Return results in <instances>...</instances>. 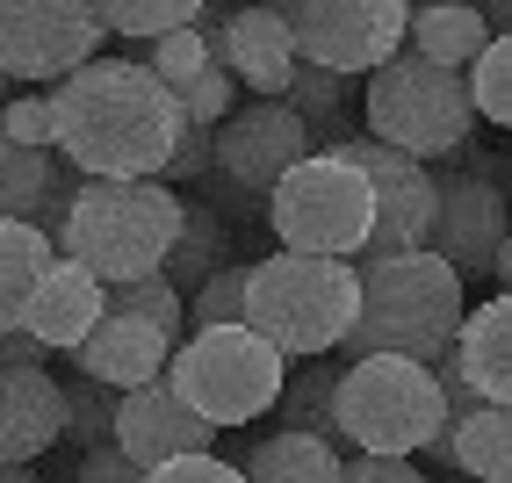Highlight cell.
Listing matches in <instances>:
<instances>
[{
  "instance_id": "9c48e42d",
  "label": "cell",
  "mask_w": 512,
  "mask_h": 483,
  "mask_svg": "<svg viewBox=\"0 0 512 483\" xmlns=\"http://www.w3.org/2000/svg\"><path fill=\"white\" fill-rule=\"evenodd\" d=\"M101 8L87 0H0V73L29 94H51L101 58Z\"/></svg>"
},
{
  "instance_id": "ba28073f",
  "label": "cell",
  "mask_w": 512,
  "mask_h": 483,
  "mask_svg": "<svg viewBox=\"0 0 512 483\" xmlns=\"http://www.w3.org/2000/svg\"><path fill=\"white\" fill-rule=\"evenodd\" d=\"M267 231L303 260H361L375 231V188L347 152H311L267 195Z\"/></svg>"
},
{
  "instance_id": "6da1fadb",
  "label": "cell",
  "mask_w": 512,
  "mask_h": 483,
  "mask_svg": "<svg viewBox=\"0 0 512 483\" xmlns=\"http://www.w3.org/2000/svg\"><path fill=\"white\" fill-rule=\"evenodd\" d=\"M58 109V159L87 181H159L181 145V101L166 94L145 58H94L65 87H51Z\"/></svg>"
},
{
  "instance_id": "7c38bea8",
  "label": "cell",
  "mask_w": 512,
  "mask_h": 483,
  "mask_svg": "<svg viewBox=\"0 0 512 483\" xmlns=\"http://www.w3.org/2000/svg\"><path fill=\"white\" fill-rule=\"evenodd\" d=\"M347 152L368 188H375V231H368V253L361 260H404V253H426V238H433V202H440V181H433V166L419 159H404L390 145H375V137H347ZM354 260V267H361Z\"/></svg>"
},
{
  "instance_id": "b9f144b4",
  "label": "cell",
  "mask_w": 512,
  "mask_h": 483,
  "mask_svg": "<svg viewBox=\"0 0 512 483\" xmlns=\"http://www.w3.org/2000/svg\"><path fill=\"white\" fill-rule=\"evenodd\" d=\"M484 22H491V37H512V0H491Z\"/></svg>"
},
{
  "instance_id": "4dcf8cb0",
  "label": "cell",
  "mask_w": 512,
  "mask_h": 483,
  "mask_svg": "<svg viewBox=\"0 0 512 483\" xmlns=\"http://www.w3.org/2000/svg\"><path fill=\"white\" fill-rule=\"evenodd\" d=\"M469 101H476V123L512 130V37H491V51L469 65Z\"/></svg>"
},
{
  "instance_id": "f6af8a7d",
  "label": "cell",
  "mask_w": 512,
  "mask_h": 483,
  "mask_svg": "<svg viewBox=\"0 0 512 483\" xmlns=\"http://www.w3.org/2000/svg\"><path fill=\"white\" fill-rule=\"evenodd\" d=\"M0 476H15V469H8V462H0Z\"/></svg>"
},
{
  "instance_id": "8992f818",
  "label": "cell",
  "mask_w": 512,
  "mask_h": 483,
  "mask_svg": "<svg viewBox=\"0 0 512 483\" xmlns=\"http://www.w3.org/2000/svg\"><path fill=\"white\" fill-rule=\"evenodd\" d=\"M166 383H174V397H181L210 433H231V426H253L260 411L282 404L289 361L267 347L253 325H217V332H188V339H181Z\"/></svg>"
},
{
  "instance_id": "30bf717a",
  "label": "cell",
  "mask_w": 512,
  "mask_h": 483,
  "mask_svg": "<svg viewBox=\"0 0 512 483\" xmlns=\"http://www.w3.org/2000/svg\"><path fill=\"white\" fill-rule=\"evenodd\" d=\"M289 15V37L303 65H325V73L354 80V73H383L412 37V8L397 0H303Z\"/></svg>"
},
{
  "instance_id": "8d00e7d4",
  "label": "cell",
  "mask_w": 512,
  "mask_h": 483,
  "mask_svg": "<svg viewBox=\"0 0 512 483\" xmlns=\"http://www.w3.org/2000/svg\"><path fill=\"white\" fill-rule=\"evenodd\" d=\"M145 483H246V469H231L224 455H181L166 469H145Z\"/></svg>"
},
{
  "instance_id": "9a60e30c",
  "label": "cell",
  "mask_w": 512,
  "mask_h": 483,
  "mask_svg": "<svg viewBox=\"0 0 512 483\" xmlns=\"http://www.w3.org/2000/svg\"><path fill=\"white\" fill-rule=\"evenodd\" d=\"M116 447L138 469H166V462H181V455H217V433L195 419V411L174 397V383H145V390H130L116 404Z\"/></svg>"
},
{
  "instance_id": "277c9868",
  "label": "cell",
  "mask_w": 512,
  "mask_h": 483,
  "mask_svg": "<svg viewBox=\"0 0 512 483\" xmlns=\"http://www.w3.org/2000/svg\"><path fill=\"white\" fill-rule=\"evenodd\" d=\"M361 318V267L354 260H303V253H267L253 260L246 282V325L275 347L282 361H325L347 347V332Z\"/></svg>"
},
{
  "instance_id": "e575fe53",
  "label": "cell",
  "mask_w": 512,
  "mask_h": 483,
  "mask_svg": "<svg viewBox=\"0 0 512 483\" xmlns=\"http://www.w3.org/2000/svg\"><path fill=\"white\" fill-rule=\"evenodd\" d=\"M231 109H238V80L224 73V65H210V73H202V80L181 94V116H188L195 130H217Z\"/></svg>"
},
{
  "instance_id": "d4e9b609",
  "label": "cell",
  "mask_w": 512,
  "mask_h": 483,
  "mask_svg": "<svg viewBox=\"0 0 512 483\" xmlns=\"http://www.w3.org/2000/svg\"><path fill=\"white\" fill-rule=\"evenodd\" d=\"M217 267H231V231L202 210V202H181V238H174V253H166V282L181 296H195Z\"/></svg>"
},
{
  "instance_id": "836d02e7",
  "label": "cell",
  "mask_w": 512,
  "mask_h": 483,
  "mask_svg": "<svg viewBox=\"0 0 512 483\" xmlns=\"http://www.w3.org/2000/svg\"><path fill=\"white\" fill-rule=\"evenodd\" d=\"M0 130H8L22 152H58V109H51V94H15L8 109H0Z\"/></svg>"
},
{
  "instance_id": "d6986e66",
  "label": "cell",
  "mask_w": 512,
  "mask_h": 483,
  "mask_svg": "<svg viewBox=\"0 0 512 483\" xmlns=\"http://www.w3.org/2000/svg\"><path fill=\"white\" fill-rule=\"evenodd\" d=\"M448 361L462 368V383L476 390V404L512 411V296L469 303L462 339H455V354H448Z\"/></svg>"
},
{
  "instance_id": "4316f807",
  "label": "cell",
  "mask_w": 512,
  "mask_h": 483,
  "mask_svg": "<svg viewBox=\"0 0 512 483\" xmlns=\"http://www.w3.org/2000/svg\"><path fill=\"white\" fill-rule=\"evenodd\" d=\"M109 310H123V318H145L152 332H166L181 347L188 339V296L166 282V267L159 274H145V282H123V289H109Z\"/></svg>"
},
{
  "instance_id": "603a6c76",
  "label": "cell",
  "mask_w": 512,
  "mask_h": 483,
  "mask_svg": "<svg viewBox=\"0 0 512 483\" xmlns=\"http://www.w3.org/2000/svg\"><path fill=\"white\" fill-rule=\"evenodd\" d=\"M448 447H455L462 483H512V411H498V404L469 411V419L448 426Z\"/></svg>"
},
{
  "instance_id": "7bdbcfd3",
  "label": "cell",
  "mask_w": 512,
  "mask_h": 483,
  "mask_svg": "<svg viewBox=\"0 0 512 483\" xmlns=\"http://www.w3.org/2000/svg\"><path fill=\"white\" fill-rule=\"evenodd\" d=\"M8 101H15V80H8V73H0V109H8Z\"/></svg>"
},
{
  "instance_id": "5b68a950",
  "label": "cell",
  "mask_w": 512,
  "mask_h": 483,
  "mask_svg": "<svg viewBox=\"0 0 512 483\" xmlns=\"http://www.w3.org/2000/svg\"><path fill=\"white\" fill-rule=\"evenodd\" d=\"M361 123L375 145H390L404 159H448V152H469V130H476V101H469V80L433 65L419 51H397L383 73H368V101H361Z\"/></svg>"
},
{
  "instance_id": "d590c367",
  "label": "cell",
  "mask_w": 512,
  "mask_h": 483,
  "mask_svg": "<svg viewBox=\"0 0 512 483\" xmlns=\"http://www.w3.org/2000/svg\"><path fill=\"white\" fill-rule=\"evenodd\" d=\"M210 159H217V130H181V145H174V159H166V188H181V181H210Z\"/></svg>"
},
{
  "instance_id": "2e32d148",
  "label": "cell",
  "mask_w": 512,
  "mask_h": 483,
  "mask_svg": "<svg viewBox=\"0 0 512 483\" xmlns=\"http://www.w3.org/2000/svg\"><path fill=\"white\" fill-rule=\"evenodd\" d=\"M65 440V383L51 368H0V462L29 469Z\"/></svg>"
},
{
  "instance_id": "e0dca14e",
  "label": "cell",
  "mask_w": 512,
  "mask_h": 483,
  "mask_svg": "<svg viewBox=\"0 0 512 483\" xmlns=\"http://www.w3.org/2000/svg\"><path fill=\"white\" fill-rule=\"evenodd\" d=\"M73 368L87 375V383L130 397V390H145V383H159V375L174 368V339L152 332L145 318H123V310H109V318L87 332V347L73 354Z\"/></svg>"
},
{
  "instance_id": "44dd1931",
  "label": "cell",
  "mask_w": 512,
  "mask_h": 483,
  "mask_svg": "<svg viewBox=\"0 0 512 483\" xmlns=\"http://www.w3.org/2000/svg\"><path fill=\"white\" fill-rule=\"evenodd\" d=\"M51 260H58V246L37 224H22V217L0 224V332H22L29 296H37V282L51 274Z\"/></svg>"
},
{
  "instance_id": "83f0119b",
  "label": "cell",
  "mask_w": 512,
  "mask_h": 483,
  "mask_svg": "<svg viewBox=\"0 0 512 483\" xmlns=\"http://www.w3.org/2000/svg\"><path fill=\"white\" fill-rule=\"evenodd\" d=\"M44 181H51V152H22L8 130H0V224L8 217H37L44 202Z\"/></svg>"
},
{
  "instance_id": "1f68e13d",
  "label": "cell",
  "mask_w": 512,
  "mask_h": 483,
  "mask_svg": "<svg viewBox=\"0 0 512 483\" xmlns=\"http://www.w3.org/2000/svg\"><path fill=\"white\" fill-rule=\"evenodd\" d=\"M145 73H152L166 94L181 101V94H188L202 73H210V51H202V37H195V29H181V37H166V44H152V51H145Z\"/></svg>"
},
{
  "instance_id": "7a4b0ae2",
  "label": "cell",
  "mask_w": 512,
  "mask_h": 483,
  "mask_svg": "<svg viewBox=\"0 0 512 483\" xmlns=\"http://www.w3.org/2000/svg\"><path fill=\"white\" fill-rule=\"evenodd\" d=\"M462 274L440 260V253H404V260H361V318L347 332L354 361H419V368H440L462 339Z\"/></svg>"
},
{
  "instance_id": "f546056e",
  "label": "cell",
  "mask_w": 512,
  "mask_h": 483,
  "mask_svg": "<svg viewBox=\"0 0 512 483\" xmlns=\"http://www.w3.org/2000/svg\"><path fill=\"white\" fill-rule=\"evenodd\" d=\"M116 404H123L116 390L73 375V383H65V440H80L87 455H94V447H116Z\"/></svg>"
},
{
  "instance_id": "4fadbf2b",
  "label": "cell",
  "mask_w": 512,
  "mask_h": 483,
  "mask_svg": "<svg viewBox=\"0 0 512 483\" xmlns=\"http://www.w3.org/2000/svg\"><path fill=\"white\" fill-rule=\"evenodd\" d=\"M303 159H311V123H303L289 101H246V109H231L217 123L210 174L267 202L289 181V166H303Z\"/></svg>"
},
{
  "instance_id": "cb8c5ba5",
  "label": "cell",
  "mask_w": 512,
  "mask_h": 483,
  "mask_svg": "<svg viewBox=\"0 0 512 483\" xmlns=\"http://www.w3.org/2000/svg\"><path fill=\"white\" fill-rule=\"evenodd\" d=\"M339 368L347 361H303L289 383H282V433H311V440H325V447H339V419H332V397H339ZM347 455V447H339Z\"/></svg>"
},
{
  "instance_id": "bcb514c9",
  "label": "cell",
  "mask_w": 512,
  "mask_h": 483,
  "mask_svg": "<svg viewBox=\"0 0 512 483\" xmlns=\"http://www.w3.org/2000/svg\"><path fill=\"white\" fill-rule=\"evenodd\" d=\"M448 483H462V476H448Z\"/></svg>"
},
{
  "instance_id": "52a82bcc",
  "label": "cell",
  "mask_w": 512,
  "mask_h": 483,
  "mask_svg": "<svg viewBox=\"0 0 512 483\" xmlns=\"http://www.w3.org/2000/svg\"><path fill=\"white\" fill-rule=\"evenodd\" d=\"M332 419H339V447L412 462L433 433H448V397H440L433 368L375 354V361H347V368H339Z\"/></svg>"
},
{
  "instance_id": "f1b7e54d",
  "label": "cell",
  "mask_w": 512,
  "mask_h": 483,
  "mask_svg": "<svg viewBox=\"0 0 512 483\" xmlns=\"http://www.w3.org/2000/svg\"><path fill=\"white\" fill-rule=\"evenodd\" d=\"M246 282H253V260H231L217 267L210 282L188 296V332H217V325H246Z\"/></svg>"
},
{
  "instance_id": "8fae6325",
  "label": "cell",
  "mask_w": 512,
  "mask_h": 483,
  "mask_svg": "<svg viewBox=\"0 0 512 483\" xmlns=\"http://www.w3.org/2000/svg\"><path fill=\"white\" fill-rule=\"evenodd\" d=\"M433 181H440V202H433L426 253H440L462 282H491V260L512 238V195L498 188V166L462 152L455 174H433Z\"/></svg>"
},
{
  "instance_id": "7402d4cb",
  "label": "cell",
  "mask_w": 512,
  "mask_h": 483,
  "mask_svg": "<svg viewBox=\"0 0 512 483\" xmlns=\"http://www.w3.org/2000/svg\"><path fill=\"white\" fill-rule=\"evenodd\" d=\"M238 469H246V483H339L347 455L311 440V433H267Z\"/></svg>"
},
{
  "instance_id": "ac0fdd59",
  "label": "cell",
  "mask_w": 512,
  "mask_h": 483,
  "mask_svg": "<svg viewBox=\"0 0 512 483\" xmlns=\"http://www.w3.org/2000/svg\"><path fill=\"white\" fill-rule=\"evenodd\" d=\"M101 318H109V289H101L87 267L51 260V274L37 282V296H29L22 332L37 339V347H51V354H80V347H87V332H94Z\"/></svg>"
},
{
  "instance_id": "3957f363",
  "label": "cell",
  "mask_w": 512,
  "mask_h": 483,
  "mask_svg": "<svg viewBox=\"0 0 512 483\" xmlns=\"http://www.w3.org/2000/svg\"><path fill=\"white\" fill-rule=\"evenodd\" d=\"M181 238V195L166 181H80L73 217L58 231V260L87 267L101 289L145 282Z\"/></svg>"
},
{
  "instance_id": "60d3db41",
  "label": "cell",
  "mask_w": 512,
  "mask_h": 483,
  "mask_svg": "<svg viewBox=\"0 0 512 483\" xmlns=\"http://www.w3.org/2000/svg\"><path fill=\"white\" fill-rule=\"evenodd\" d=\"M491 282H498V296H512V238H505L498 260H491Z\"/></svg>"
},
{
  "instance_id": "ffe728a7",
  "label": "cell",
  "mask_w": 512,
  "mask_h": 483,
  "mask_svg": "<svg viewBox=\"0 0 512 483\" xmlns=\"http://www.w3.org/2000/svg\"><path fill=\"white\" fill-rule=\"evenodd\" d=\"M404 51H419V58H433V65H448V73L469 80V65L491 51V22H484V8H469V0H433V8H412Z\"/></svg>"
},
{
  "instance_id": "ee69618b",
  "label": "cell",
  "mask_w": 512,
  "mask_h": 483,
  "mask_svg": "<svg viewBox=\"0 0 512 483\" xmlns=\"http://www.w3.org/2000/svg\"><path fill=\"white\" fill-rule=\"evenodd\" d=\"M0 483H37V476H29V469H15V476H0Z\"/></svg>"
},
{
  "instance_id": "5bb4252c",
  "label": "cell",
  "mask_w": 512,
  "mask_h": 483,
  "mask_svg": "<svg viewBox=\"0 0 512 483\" xmlns=\"http://www.w3.org/2000/svg\"><path fill=\"white\" fill-rule=\"evenodd\" d=\"M195 37L202 51H210V65H224V73L238 87H253L260 101H282L289 94V73H296V37H289V15L282 8H202L195 15Z\"/></svg>"
},
{
  "instance_id": "74e56055",
  "label": "cell",
  "mask_w": 512,
  "mask_h": 483,
  "mask_svg": "<svg viewBox=\"0 0 512 483\" xmlns=\"http://www.w3.org/2000/svg\"><path fill=\"white\" fill-rule=\"evenodd\" d=\"M339 483H433L419 462H397V455H347Z\"/></svg>"
},
{
  "instance_id": "484cf974",
  "label": "cell",
  "mask_w": 512,
  "mask_h": 483,
  "mask_svg": "<svg viewBox=\"0 0 512 483\" xmlns=\"http://www.w3.org/2000/svg\"><path fill=\"white\" fill-rule=\"evenodd\" d=\"M195 15H202V0H123V8H101V29L152 51L166 37H181V29H195Z\"/></svg>"
},
{
  "instance_id": "f35d334b",
  "label": "cell",
  "mask_w": 512,
  "mask_h": 483,
  "mask_svg": "<svg viewBox=\"0 0 512 483\" xmlns=\"http://www.w3.org/2000/svg\"><path fill=\"white\" fill-rule=\"evenodd\" d=\"M73 483H145V469L123 455V447H94V455H80Z\"/></svg>"
},
{
  "instance_id": "d6a6232c",
  "label": "cell",
  "mask_w": 512,
  "mask_h": 483,
  "mask_svg": "<svg viewBox=\"0 0 512 483\" xmlns=\"http://www.w3.org/2000/svg\"><path fill=\"white\" fill-rule=\"evenodd\" d=\"M282 101H289V109H296L303 123H325V116H339V109H347V80H339V73H325V65H296Z\"/></svg>"
},
{
  "instance_id": "ab89813d",
  "label": "cell",
  "mask_w": 512,
  "mask_h": 483,
  "mask_svg": "<svg viewBox=\"0 0 512 483\" xmlns=\"http://www.w3.org/2000/svg\"><path fill=\"white\" fill-rule=\"evenodd\" d=\"M0 368H51V347H37L29 332H0Z\"/></svg>"
}]
</instances>
